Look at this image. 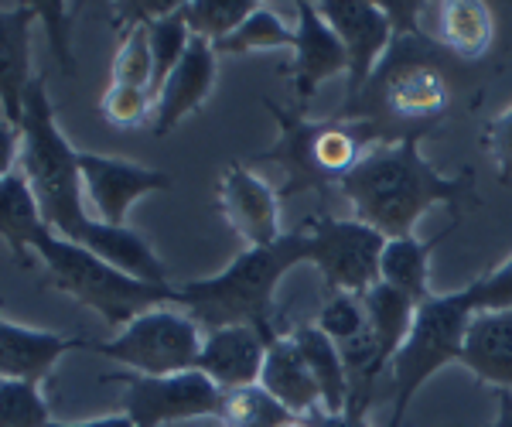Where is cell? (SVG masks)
Instances as JSON below:
<instances>
[{
  "label": "cell",
  "instance_id": "6da1fadb",
  "mask_svg": "<svg viewBox=\"0 0 512 427\" xmlns=\"http://www.w3.org/2000/svg\"><path fill=\"white\" fill-rule=\"evenodd\" d=\"M420 141L424 134L393 137V141L379 144L338 185L352 216L373 226L386 240L414 236L424 212L434 205H448L458 216L461 202L475 199L472 171H461L454 178L441 175L420 154Z\"/></svg>",
  "mask_w": 512,
  "mask_h": 427
},
{
  "label": "cell",
  "instance_id": "7a4b0ae2",
  "mask_svg": "<svg viewBox=\"0 0 512 427\" xmlns=\"http://www.w3.org/2000/svg\"><path fill=\"white\" fill-rule=\"evenodd\" d=\"M263 106L277 120L280 137L270 151L256 154L253 164H277L284 171L280 199H294L311 188L315 192L338 188L369 151L393 141L383 123L366 117H342L338 113V117L311 120L301 106L287 110V106L270 100H263Z\"/></svg>",
  "mask_w": 512,
  "mask_h": 427
},
{
  "label": "cell",
  "instance_id": "3957f363",
  "mask_svg": "<svg viewBox=\"0 0 512 427\" xmlns=\"http://www.w3.org/2000/svg\"><path fill=\"white\" fill-rule=\"evenodd\" d=\"M311 264L308 229L284 233L274 246H246L222 274L175 287V305L188 308L205 332L226 325H256L277 339L274 298L287 270Z\"/></svg>",
  "mask_w": 512,
  "mask_h": 427
},
{
  "label": "cell",
  "instance_id": "277c9868",
  "mask_svg": "<svg viewBox=\"0 0 512 427\" xmlns=\"http://www.w3.org/2000/svg\"><path fill=\"white\" fill-rule=\"evenodd\" d=\"M21 161L18 175L31 185L35 199L41 205L45 223L59 236L72 243H82L93 229L96 219L86 209L82 195V175H79V151L65 141L55 106L48 100L45 79H35L24 96V117H21Z\"/></svg>",
  "mask_w": 512,
  "mask_h": 427
},
{
  "label": "cell",
  "instance_id": "5b68a950",
  "mask_svg": "<svg viewBox=\"0 0 512 427\" xmlns=\"http://www.w3.org/2000/svg\"><path fill=\"white\" fill-rule=\"evenodd\" d=\"M31 253L45 264L55 291H65L79 305L93 308L110 328H127L144 311L175 305V287H154L123 274L89 253L86 246L65 240L55 229H41L31 240Z\"/></svg>",
  "mask_w": 512,
  "mask_h": 427
},
{
  "label": "cell",
  "instance_id": "8992f818",
  "mask_svg": "<svg viewBox=\"0 0 512 427\" xmlns=\"http://www.w3.org/2000/svg\"><path fill=\"white\" fill-rule=\"evenodd\" d=\"M478 315L472 287H461L451 294H431L427 301L417 305L414 328H410L407 342L393 356L390 366V390H393V417L390 427H403L407 407L414 404L417 390L441 373L444 366L461 363V346L472 318Z\"/></svg>",
  "mask_w": 512,
  "mask_h": 427
},
{
  "label": "cell",
  "instance_id": "52a82bcc",
  "mask_svg": "<svg viewBox=\"0 0 512 427\" xmlns=\"http://www.w3.org/2000/svg\"><path fill=\"white\" fill-rule=\"evenodd\" d=\"M202 325L188 311L154 308L120 328L113 339L89 342V349L113 363L127 366L137 376H175L198 366L202 356Z\"/></svg>",
  "mask_w": 512,
  "mask_h": 427
},
{
  "label": "cell",
  "instance_id": "ba28073f",
  "mask_svg": "<svg viewBox=\"0 0 512 427\" xmlns=\"http://www.w3.org/2000/svg\"><path fill=\"white\" fill-rule=\"evenodd\" d=\"M103 383L123 387V414L137 427H171L192 421H216L226 404V393L198 369L175 376H137L110 373Z\"/></svg>",
  "mask_w": 512,
  "mask_h": 427
},
{
  "label": "cell",
  "instance_id": "9c48e42d",
  "mask_svg": "<svg viewBox=\"0 0 512 427\" xmlns=\"http://www.w3.org/2000/svg\"><path fill=\"white\" fill-rule=\"evenodd\" d=\"M311 264L318 267L328 294H362L379 284V257H383L386 236H379L373 226L359 223L355 216L335 219L321 216L311 219Z\"/></svg>",
  "mask_w": 512,
  "mask_h": 427
},
{
  "label": "cell",
  "instance_id": "30bf717a",
  "mask_svg": "<svg viewBox=\"0 0 512 427\" xmlns=\"http://www.w3.org/2000/svg\"><path fill=\"white\" fill-rule=\"evenodd\" d=\"M396 38L407 48V62H403L400 45L393 41L390 55H386V62L379 65V72L373 76V82L379 86L376 96L383 100L390 120L407 123V134H427V130L444 117V110H448V103H451L448 79H444L437 62L410 52V45H414L420 35H396ZM373 82H369V86H373Z\"/></svg>",
  "mask_w": 512,
  "mask_h": 427
},
{
  "label": "cell",
  "instance_id": "8fae6325",
  "mask_svg": "<svg viewBox=\"0 0 512 427\" xmlns=\"http://www.w3.org/2000/svg\"><path fill=\"white\" fill-rule=\"evenodd\" d=\"M335 342L338 356L349 369V407H373L379 397V380L390 369V356L383 352L369 311L355 294H328L315 322Z\"/></svg>",
  "mask_w": 512,
  "mask_h": 427
},
{
  "label": "cell",
  "instance_id": "7c38bea8",
  "mask_svg": "<svg viewBox=\"0 0 512 427\" xmlns=\"http://www.w3.org/2000/svg\"><path fill=\"white\" fill-rule=\"evenodd\" d=\"M318 11H321V18L332 24L345 55H349L342 113H352L362 96H366L379 65L390 55V48L396 41L393 21H390V14L383 11V4H369V0H325V4H318Z\"/></svg>",
  "mask_w": 512,
  "mask_h": 427
},
{
  "label": "cell",
  "instance_id": "4fadbf2b",
  "mask_svg": "<svg viewBox=\"0 0 512 427\" xmlns=\"http://www.w3.org/2000/svg\"><path fill=\"white\" fill-rule=\"evenodd\" d=\"M79 175L93 219L110 226H127V212L134 209V202L171 188V175L158 168H147V164L127 158H106V154L93 151H79Z\"/></svg>",
  "mask_w": 512,
  "mask_h": 427
},
{
  "label": "cell",
  "instance_id": "5bb4252c",
  "mask_svg": "<svg viewBox=\"0 0 512 427\" xmlns=\"http://www.w3.org/2000/svg\"><path fill=\"white\" fill-rule=\"evenodd\" d=\"M280 188L260 178L250 164L233 161L219 182V212L246 246H274L284 240Z\"/></svg>",
  "mask_w": 512,
  "mask_h": 427
},
{
  "label": "cell",
  "instance_id": "9a60e30c",
  "mask_svg": "<svg viewBox=\"0 0 512 427\" xmlns=\"http://www.w3.org/2000/svg\"><path fill=\"white\" fill-rule=\"evenodd\" d=\"M287 76L294 82V93L301 110L315 100L318 86L335 76H349V55H345L342 41L332 31V24L321 18L318 4L301 0L297 4V24H294V45H291V65Z\"/></svg>",
  "mask_w": 512,
  "mask_h": 427
},
{
  "label": "cell",
  "instance_id": "2e32d148",
  "mask_svg": "<svg viewBox=\"0 0 512 427\" xmlns=\"http://www.w3.org/2000/svg\"><path fill=\"white\" fill-rule=\"evenodd\" d=\"M280 339V335H277ZM274 335H267L256 325H226L205 332L202 356H198V373H205L222 393L243 387H256L267 363V349Z\"/></svg>",
  "mask_w": 512,
  "mask_h": 427
},
{
  "label": "cell",
  "instance_id": "e0dca14e",
  "mask_svg": "<svg viewBox=\"0 0 512 427\" xmlns=\"http://www.w3.org/2000/svg\"><path fill=\"white\" fill-rule=\"evenodd\" d=\"M72 349H89V339L4 318L0 322V380H21L41 387L59 366V359Z\"/></svg>",
  "mask_w": 512,
  "mask_h": 427
},
{
  "label": "cell",
  "instance_id": "ac0fdd59",
  "mask_svg": "<svg viewBox=\"0 0 512 427\" xmlns=\"http://www.w3.org/2000/svg\"><path fill=\"white\" fill-rule=\"evenodd\" d=\"M219 79V52L212 41L195 38L188 45L185 59L171 72L158 96V110H154V134H171L181 120H188L205 106Z\"/></svg>",
  "mask_w": 512,
  "mask_h": 427
},
{
  "label": "cell",
  "instance_id": "d6986e66",
  "mask_svg": "<svg viewBox=\"0 0 512 427\" xmlns=\"http://www.w3.org/2000/svg\"><path fill=\"white\" fill-rule=\"evenodd\" d=\"M38 11L31 4L0 11V106L4 120L18 123L24 117V96L31 89V28Z\"/></svg>",
  "mask_w": 512,
  "mask_h": 427
},
{
  "label": "cell",
  "instance_id": "ffe728a7",
  "mask_svg": "<svg viewBox=\"0 0 512 427\" xmlns=\"http://www.w3.org/2000/svg\"><path fill=\"white\" fill-rule=\"evenodd\" d=\"M461 366L495 390H512V311H478L461 346Z\"/></svg>",
  "mask_w": 512,
  "mask_h": 427
},
{
  "label": "cell",
  "instance_id": "44dd1931",
  "mask_svg": "<svg viewBox=\"0 0 512 427\" xmlns=\"http://www.w3.org/2000/svg\"><path fill=\"white\" fill-rule=\"evenodd\" d=\"M260 387L267 390L270 397H277L297 421H304V417L321 410V390L315 383V373H311L304 352L297 349L294 335H280V339L270 342Z\"/></svg>",
  "mask_w": 512,
  "mask_h": 427
},
{
  "label": "cell",
  "instance_id": "7402d4cb",
  "mask_svg": "<svg viewBox=\"0 0 512 427\" xmlns=\"http://www.w3.org/2000/svg\"><path fill=\"white\" fill-rule=\"evenodd\" d=\"M79 246H86L89 253H96L99 260H106L110 267L123 270V274L137 277L144 284L154 287H175L168 281V267L158 253L151 250V243L130 226H110V223H93V229L86 233V240Z\"/></svg>",
  "mask_w": 512,
  "mask_h": 427
},
{
  "label": "cell",
  "instance_id": "603a6c76",
  "mask_svg": "<svg viewBox=\"0 0 512 427\" xmlns=\"http://www.w3.org/2000/svg\"><path fill=\"white\" fill-rule=\"evenodd\" d=\"M451 229H444L434 240H417V236H400V240H386L383 257H379V281L396 287L400 294H407L410 301H427L434 294L431 287V253L434 246L448 236Z\"/></svg>",
  "mask_w": 512,
  "mask_h": 427
},
{
  "label": "cell",
  "instance_id": "cb8c5ba5",
  "mask_svg": "<svg viewBox=\"0 0 512 427\" xmlns=\"http://www.w3.org/2000/svg\"><path fill=\"white\" fill-rule=\"evenodd\" d=\"M291 335L297 349L304 352V359H308L311 373H315V383L321 390V410L325 414H345L352 387H349V369H345L342 356H338L335 342L318 325H297Z\"/></svg>",
  "mask_w": 512,
  "mask_h": 427
},
{
  "label": "cell",
  "instance_id": "d4e9b609",
  "mask_svg": "<svg viewBox=\"0 0 512 427\" xmlns=\"http://www.w3.org/2000/svg\"><path fill=\"white\" fill-rule=\"evenodd\" d=\"M41 229H52L41 216V205L31 192V185L24 182V175H4L0 178V233L11 243L14 253H31V240Z\"/></svg>",
  "mask_w": 512,
  "mask_h": 427
},
{
  "label": "cell",
  "instance_id": "484cf974",
  "mask_svg": "<svg viewBox=\"0 0 512 427\" xmlns=\"http://www.w3.org/2000/svg\"><path fill=\"white\" fill-rule=\"evenodd\" d=\"M444 45L461 59H482L492 45V14L482 0H448L441 4Z\"/></svg>",
  "mask_w": 512,
  "mask_h": 427
},
{
  "label": "cell",
  "instance_id": "4316f807",
  "mask_svg": "<svg viewBox=\"0 0 512 427\" xmlns=\"http://www.w3.org/2000/svg\"><path fill=\"white\" fill-rule=\"evenodd\" d=\"M362 305H366L369 322H373L379 342H383V352L390 356V366H393V356L400 352L410 328H414L417 301H410L407 294H400L396 287L379 281L376 287H369V291L362 294Z\"/></svg>",
  "mask_w": 512,
  "mask_h": 427
},
{
  "label": "cell",
  "instance_id": "83f0119b",
  "mask_svg": "<svg viewBox=\"0 0 512 427\" xmlns=\"http://www.w3.org/2000/svg\"><path fill=\"white\" fill-rule=\"evenodd\" d=\"M291 421H297V417L277 397H270L260 383L226 393V404H222L219 414L222 427H287Z\"/></svg>",
  "mask_w": 512,
  "mask_h": 427
},
{
  "label": "cell",
  "instance_id": "f1b7e54d",
  "mask_svg": "<svg viewBox=\"0 0 512 427\" xmlns=\"http://www.w3.org/2000/svg\"><path fill=\"white\" fill-rule=\"evenodd\" d=\"M256 0H192L185 4V21L192 28L195 38H205L212 45L226 41L233 31H239L246 24V18L256 11Z\"/></svg>",
  "mask_w": 512,
  "mask_h": 427
},
{
  "label": "cell",
  "instance_id": "f546056e",
  "mask_svg": "<svg viewBox=\"0 0 512 427\" xmlns=\"http://www.w3.org/2000/svg\"><path fill=\"white\" fill-rule=\"evenodd\" d=\"M291 45H294V28H287L277 11L260 4L250 18H246L243 28L233 31L226 41H219L216 52L246 55V52H277V48H291Z\"/></svg>",
  "mask_w": 512,
  "mask_h": 427
},
{
  "label": "cell",
  "instance_id": "4dcf8cb0",
  "mask_svg": "<svg viewBox=\"0 0 512 427\" xmlns=\"http://www.w3.org/2000/svg\"><path fill=\"white\" fill-rule=\"evenodd\" d=\"M181 7L175 14H168V18L147 21V28H151V52H154V86H151L154 100L161 96L164 82L171 79V72L178 69V62L185 59L188 45H192V28H188Z\"/></svg>",
  "mask_w": 512,
  "mask_h": 427
},
{
  "label": "cell",
  "instance_id": "1f68e13d",
  "mask_svg": "<svg viewBox=\"0 0 512 427\" xmlns=\"http://www.w3.org/2000/svg\"><path fill=\"white\" fill-rule=\"evenodd\" d=\"M110 86H137V89L154 86V52H151V28H147V21L123 28L117 59H113V72H110Z\"/></svg>",
  "mask_w": 512,
  "mask_h": 427
},
{
  "label": "cell",
  "instance_id": "d6a6232c",
  "mask_svg": "<svg viewBox=\"0 0 512 427\" xmlns=\"http://www.w3.org/2000/svg\"><path fill=\"white\" fill-rule=\"evenodd\" d=\"M52 407L38 383L0 380V427H48Z\"/></svg>",
  "mask_w": 512,
  "mask_h": 427
},
{
  "label": "cell",
  "instance_id": "836d02e7",
  "mask_svg": "<svg viewBox=\"0 0 512 427\" xmlns=\"http://www.w3.org/2000/svg\"><path fill=\"white\" fill-rule=\"evenodd\" d=\"M103 117L113 123V127H144L147 120L158 110V100H154L151 89H137V86H110L99 103Z\"/></svg>",
  "mask_w": 512,
  "mask_h": 427
},
{
  "label": "cell",
  "instance_id": "e575fe53",
  "mask_svg": "<svg viewBox=\"0 0 512 427\" xmlns=\"http://www.w3.org/2000/svg\"><path fill=\"white\" fill-rule=\"evenodd\" d=\"M468 287L478 311H512V253Z\"/></svg>",
  "mask_w": 512,
  "mask_h": 427
},
{
  "label": "cell",
  "instance_id": "d590c367",
  "mask_svg": "<svg viewBox=\"0 0 512 427\" xmlns=\"http://www.w3.org/2000/svg\"><path fill=\"white\" fill-rule=\"evenodd\" d=\"M485 151L492 154L502 182L512 185V106L485 127Z\"/></svg>",
  "mask_w": 512,
  "mask_h": 427
},
{
  "label": "cell",
  "instance_id": "8d00e7d4",
  "mask_svg": "<svg viewBox=\"0 0 512 427\" xmlns=\"http://www.w3.org/2000/svg\"><path fill=\"white\" fill-rule=\"evenodd\" d=\"M38 11V18L48 24V38H52L55 59L65 72H72V52H69V28H65V4H31Z\"/></svg>",
  "mask_w": 512,
  "mask_h": 427
},
{
  "label": "cell",
  "instance_id": "74e56055",
  "mask_svg": "<svg viewBox=\"0 0 512 427\" xmlns=\"http://www.w3.org/2000/svg\"><path fill=\"white\" fill-rule=\"evenodd\" d=\"M308 427H369V410L366 407H349L345 414H325L315 410L311 417H304Z\"/></svg>",
  "mask_w": 512,
  "mask_h": 427
},
{
  "label": "cell",
  "instance_id": "f35d334b",
  "mask_svg": "<svg viewBox=\"0 0 512 427\" xmlns=\"http://www.w3.org/2000/svg\"><path fill=\"white\" fill-rule=\"evenodd\" d=\"M48 427H137L127 414L117 417H93V421H52Z\"/></svg>",
  "mask_w": 512,
  "mask_h": 427
},
{
  "label": "cell",
  "instance_id": "ab89813d",
  "mask_svg": "<svg viewBox=\"0 0 512 427\" xmlns=\"http://www.w3.org/2000/svg\"><path fill=\"white\" fill-rule=\"evenodd\" d=\"M495 404L499 410H495L492 427H512V390H495Z\"/></svg>",
  "mask_w": 512,
  "mask_h": 427
},
{
  "label": "cell",
  "instance_id": "60d3db41",
  "mask_svg": "<svg viewBox=\"0 0 512 427\" xmlns=\"http://www.w3.org/2000/svg\"><path fill=\"white\" fill-rule=\"evenodd\" d=\"M287 427H308V424H304V421H291V424H287Z\"/></svg>",
  "mask_w": 512,
  "mask_h": 427
},
{
  "label": "cell",
  "instance_id": "b9f144b4",
  "mask_svg": "<svg viewBox=\"0 0 512 427\" xmlns=\"http://www.w3.org/2000/svg\"><path fill=\"white\" fill-rule=\"evenodd\" d=\"M407 427H410V424H407Z\"/></svg>",
  "mask_w": 512,
  "mask_h": 427
}]
</instances>
